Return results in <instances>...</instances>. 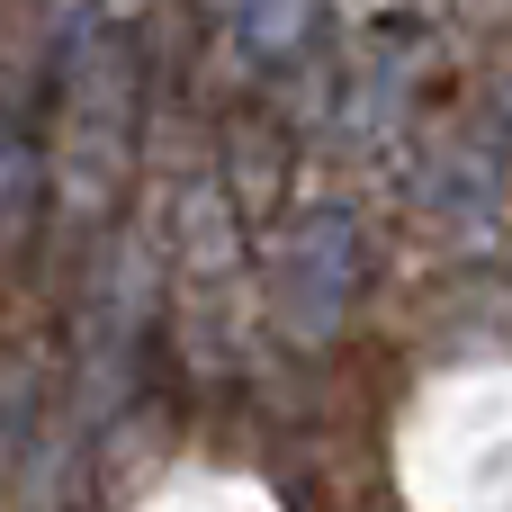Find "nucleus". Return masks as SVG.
<instances>
[{
    "mask_svg": "<svg viewBox=\"0 0 512 512\" xmlns=\"http://www.w3.org/2000/svg\"><path fill=\"white\" fill-rule=\"evenodd\" d=\"M234 27H243V54L279 63V54H297V45H306L315 0H234Z\"/></svg>",
    "mask_w": 512,
    "mask_h": 512,
    "instance_id": "20e7f679",
    "label": "nucleus"
},
{
    "mask_svg": "<svg viewBox=\"0 0 512 512\" xmlns=\"http://www.w3.org/2000/svg\"><path fill=\"white\" fill-rule=\"evenodd\" d=\"M360 297V234L342 207H306L270 252V306L297 342H333Z\"/></svg>",
    "mask_w": 512,
    "mask_h": 512,
    "instance_id": "f257e3e1",
    "label": "nucleus"
},
{
    "mask_svg": "<svg viewBox=\"0 0 512 512\" xmlns=\"http://www.w3.org/2000/svg\"><path fill=\"white\" fill-rule=\"evenodd\" d=\"M207 9H225V18H234V0H207Z\"/></svg>",
    "mask_w": 512,
    "mask_h": 512,
    "instance_id": "39448f33",
    "label": "nucleus"
},
{
    "mask_svg": "<svg viewBox=\"0 0 512 512\" xmlns=\"http://www.w3.org/2000/svg\"><path fill=\"white\" fill-rule=\"evenodd\" d=\"M36 189H45L36 144H27L18 126H0V252H18V243H27V225H36Z\"/></svg>",
    "mask_w": 512,
    "mask_h": 512,
    "instance_id": "7ed1b4c3",
    "label": "nucleus"
},
{
    "mask_svg": "<svg viewBox=\"0 0 512 512\" xmlns=\"http://www.w3.org/2000/svg\"><path fill=\"white\" fill-rule=\"evenodd\" d=\"M126 135H135V72H126V45H117V36H90L81 63H72V90H63V162H72V198H81V207L117 180Z\"/></svg>",
    "mask_w": 512,
    "mask_h": 512,
    "instance_id": "f03ea898",
    "label": "nucleus"
}]
</instances>
